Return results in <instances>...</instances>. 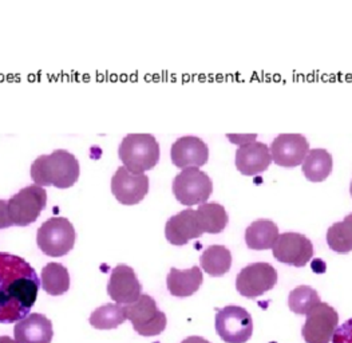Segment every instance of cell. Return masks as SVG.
Segmentation results:
<instances>
[{"mask_svg": "<svg viewBox=\"0 0 352 343\" xmlns=\"http://www.w3.org/2000/svg\"><path fill=\"white\" fill-rule=\"evenodd\" d=\"M41 289V279L23 258L0 252V323L30 315Z\"/></svg>", "mask_w": 352, "mask_h": 343, "instance_id": "cell-1", "label": "cell"}, {"mask_svg": "<svg viewBox=\"0 0 352 343\" xmlns=\"http://www.w3.org/2000/svg\"><path fill=\"white\" fill-rule=\"evenodd\" d=\"M30 173L36 185L66 189L78 181L80 168L73 153L56 149L51 154L39 156L32 163Z\"/></svg>", "mask_w": 352, "mask_h": 343, "instance_id": "cell-2", "label": "cell"}, {"mask_svg": "<svg viewBox=\"0 0 352 343\" xmlns=\"http://www.w3.org/2000/svg\"><path fill=\"white\" fill-rule=\"evenodd\" d=\"M118 154L129 171L144 173L158 164L160 145L153 134L131 133L122 140Z\"/></svg>", "mask_w": 352, "mask_h": 343, "instance_id": "cell-3", "label": "cell"}, {"mask_svg": "<svg viewBox=\"0 0 352 343\" xmlns=\"http://www.w3.org/2000/svg\"><path fill=\"white\" fill-rule=\"evenodd\" d=\"M76 238L74 225L69 219L51 218L39 227L36 243L45 255L60 258L74 248Z\"/></svg>", "mask_w": 352, "mask_h": 343, "instance_id": "cell-4", "label": "cell"}, {"mask_svg": "<svg viewBox=\"0 0 352 343\" xmlns=\"http://www.w3.org/2000/svg\"><path fill=\"white\" fill-rule=\"evenodd\" d=\"M172 188L177 201L192 207L206 202L213 192V183L200 168H186L175 177Z\"/></svg>", "mask_w": 352, "mask_h": 343, "instance_id": "cell-5", "label": "cell"}, {"mask_svg": "<svg viewBox=\"0 0 352 343\" xmlns=\"http://www.w3.org/2000/svg\"><path fill=\"white\" fill-rule=\"evenodd\" d=\"M7 202L14 225L27 227L38 220L41 212L46 208L47 192L43 187L32 184L21 189Z\"/></svg>", "mask_w": 352, "mask_h": 343, "instance_id": "cell-6", "label": "cell"}, {"mask_svg": "<svg viewBox=\"0 0 352 343\" xmlns=\"http://www.w3.org/2000/svg\"><path fill=\"white\" fill-rule=\"evenodd\" d=\"M125 313L135 333L142 337L160 335L166 329V315L149 295H141L134 303L127 304Z\"/></svg>", "mask_w": 352, "mask_h": 343, "instance_id": "cell-7", "label": "cell"}, {"mask_svg": "<svg viewBox=\"0 0 352 343\" xmlns=\"http://www.w3.org/2000/svg\"><path fill=\"white\" fill-rule=\"evenodd\" d=\"M214 327L226 343H245L251 340L253 320L251 314L239 306H227L217 310Z\"/></svg>", "mask_w": 352, "mask_h": 343, "instance_id": "cell-8", "label": "cell"}, {"mask_svg": "<svg viewBox=\"0 0 352 343\" xmlns=\"http://www.w3.org/2000/svg\"><path fill=\"white\" fill-rule=\"evenodd\" d=\"M277 283V272L270 263H253L240 271L236 278L239 294L254 299L272 290Z\"/></svg>", "mask_w": 352, "mask_h": 343, "instance_id": "cell-9", "label": "cell"}, {"mask_svg": "<svg viewBox=\"0 0 352 343\" xmlns=\"http://www.w3.org/2000/svg\"><path fill=\"white\" fill-rule=\"evenodd\" d=\"M339 315L327 303L316 304L308 314L302 329V338L307 343H329L336 329Z\"/></svg>", "mask_w": 352, "mask_h": 343, "instance_id": "cell-10", "label": "cell"}, {"mask_svg": "<svg viewBox=\"0 0 352 343\" xmlns=\"http://www.w3.org/2000/svg\"><path fill=\"white\" fill-rule=\"evenodd\" d=\"M272 252L277 262L300 269L312 259L314 245L302 233L285 232L278 235L275 245L272 247Z\"/></svg>", "mask_w": 352, "mask_h": 343, "instance_id": "cell-11", "label": "cell"}, {"mask_svg": "<svg viewBox=\"0 0 352 343\" xmlns=\"http://www.w3.org/2000/svg\"><path fill=\"white\" fill-rule=\"evenodd\" d=\"M111 192L121 204L135 205L149 192V177L145 173H134L120 167L111 178Z\"/></svg>", "mask_w": 352, "mask_h": 343, "instance_id": "cell-12", "label": "cell"}, {"mask_svg": "<svg viewBox=\"0 0 352 343\" xmlns=\"http://www.w3.org/2000/svg\"><path fill=\"white\" fill-rule=\"evenodd\" d=\"M308 152L309 144L307 138L299 133L278 134L271 145L272 160L283 168L299 167Z\"/></svg>", "mask_w": 352, "mask_h": 343, "instance_id": "cell-13", "label": "cell"}, {"mask_svg": "<svg viewBox=\"0 0 352 343\" xmlns=\"http://www.w3.org/2000/svg\"><path fill=\"white\" fill-rule=\"evenodd\" d=\"M170 157L177 168H200L209 160V147L200 137L184 136L172 145Z\"/></svg>", "mask_w": 352, "mask_h": 343, "instance_id": "cell-14", "label": "cell"}, {"mask_svg": "<svg viewBox=\"0 0 352 343\" xmlns=\"http://www.w3.org/2000/svg\"><path fill=\"white\" fill-rule=\"evenodd\" d=\"M142 291V286L137 279L134 270L126 264H118L111 271L107 284V294L118 304L134 303Z\"/></svg>", "mask_w": 352, "mask_h": 343, "instance_id": "cell-15", "label": "cell"}, {"mask_svg": "<svg viewBox=\"0 0 352 343\" xmlns=\"http://www.w3.org/2000/svg\"><path fill=\"white\" fill-rule=\"evenodd\" d=\"M200 221L195 209H185L166 221L165 236L170 245L181 247L202 236Z\"/></svg>", "mask_w": 352, "mask_h": 343, "instance_id": "cell-16", "label": "cell"}, {"mask_svg": "<svg viewBox=\"0 0 352 343\" xmlns=\"http://www.w3.org/2000/svg\"><path fill=\"white\" fill-rule=\"evenodd\" d=\"M272 163V154L267 144L253 141L240 145L236 152L234 164L236 168L244 176H254L270 168Z\"/></svg>", "mask_w": 352, "mask_h": 343, "instance_id": "cell-17", "label": "cell"}, {"mask_svg": "<svg viewBox=\"0 0 352 343\" xmlns=\"http://www.w3.org/2000/svg\"><path fill=\"white\" fill-rule=\"evenodd\" d=\"M16 343H51L54 337L50 319L42 314H30L14 327Z\"/></svg>", "mask_w": 352, "mask_h": 343, "instance_id": "cell-18", "label": "cell"}, {"mask_svg": "<svg viewBox=\"0 0 352 343\" xmlns=\"http://www.w3.org/2000/svg\"><path fill=\"white\" fill-rule=\"evenodd\" d=\"M202 280V272L199 267H192L189 270L172 269L166 278V286L173 296L188 298L200 290Z\"/></svg>", "mask_w": 352, "mask_h": 343, "instance_id": "cell-19", "label": "cell"}, {"mask_svg": "<svg viewBox=\"0 0 352 343\" xmlns=\"http://www.w3.org/2000/svg\"><path fill=\"white\" fill-rule=\"evenodd\" d=\"M278 238L276 224L268 219L253 221L245 229V243L254 251H264L272 248Z\"/></svg>", "mask_w": 352, "mask_h": 343, "instance_id": "cell-20", "label": "cell"}, {"mask_svg": "<svg viewBox=\"0 0 352 343\" xmlns=\"http://www.w3.org/2000/svg\"><path fill=\"white\" fill-rule=\"evenodd\" d=\"M333 160L326 149H312L302 161V173L312 183H322L332 172Z\"/></svg>", "mask_w": 352, "mask_h": 343, "instance_id": "cell-21", "label": "cell"}, {"mask_svg": "<svg viewBox=\"0 0 352 343\" xmlns=\"http://www.w3.org/2000/svg\"><path fill=\"white\" fill-rule=\"evenodd\" d=\"M201 269L208 275L219 278L226 275L232 267V253L224 245H210L202 252Z\"/></svg>", "mask_w": 352, "mask_h": 343, "instance_id": "cell-22", "label": "cell"}, {"mask_svg": "<svg viewBox=\"0 0 352 343\" xmlns=\"http://www.w3.org/2000/svg\"><path fill=\"white\" fill-rule=\"evenodd\" d=\"M204 233H220L228 225L227 209L219 202H204L196 209Z\"/></svg>", "mask_w": 352, "mask_h": 343, "instance_id": "cell-23", "label": "cell"}, {"mask_svg": "<svg viewBox=\"0 0 352 343\" xmlns=\"http://www.w3.org/2000/svg\"><path fill=\"white\" fill-rule=\"evenodd\" d=\"M42 289L52 296H59L70 289V273L60 263H49L42 270Z\"/></svg>", "mask_w": 352, "mask_h": 343, "instance_id": "cell-24", "label": "cell"}, {"mask_svg": "<svg viewBox=\"0 0 352 343\" xmlns=\"http://www.w3.org/2000/svg\"><path fill=\"white\" fill-rule=\"evenodd\" d=\"M125 307L118 303H107L93 311L90 324L97 330H113L125 323Z\"/></svg>", "mask_w": 352, "mask_h": 343, "instance_id": "cell-25", "label": "cell"}, {"mask_svg": "<svg viewBox=\"0 0 352 343\" xmlns=\"http://www.w3.org/2000/svg\"><path fill=\"white\" fill-rule=\"evenodd\" d=\"M327 245L338 253H349L352 251V214L344 220L335 222L327 231Z\"/></svg>", "mask_w": 352, "mask_h": 343, "instance_id": "cell-26", "label": "cell"}, {"mask_svg": "<svg viewBox=\"0 0 352 343\" xmlns=\"http://www.w3.org/2000/svg\"><path fill=\"white\" fill-rule=\"evenodd\" d=\"M319 303L320 298L318 291L309 286H299L288 296V307L298 315H307Z\"/></svg>", "mask_w": 352, "mask_h": 343, "instance_id": "cell-27", "label": "cell"}, {"mask_svg": "<svg viewBox=\"0 0 352 343\" xmlns=\"http://www.w3.org/2000/svg\"><path fill=\"white\" fill-rule=\"evenodd\" d=\"M332 343H352V318L339 326L331 340Z\"/></svg>", "mask_w": 352, "mask_h": 343, "instance_id": "cell-28", "label": "cell"}, {"mask_svg": "<svg viewBox=\"0 0 352 343\" xmlns=\"http://www.w3.org/2000/svg\"><path fill=\"white\" fill-rule=\"evenodd\" d=\"M14 222L11 220L10 212H8V202L4 200H0V229L12 227Z\"/></svg>", "mask_w": 352, "mask_h": 343, "instance_id": "cell-29", "label": "cell"}, {"mask_svg": "<svg viewBox=\"0 0 352 343\" xmlns=\"http://www.w3.org/2000/svg\"><path fill=\"white\" fill-rule=\"evenodd\" d=\"M228 138L230 143L236 144V145H244V144H250L256 141L257 134L252 133V134H227Z\"/></svg>", "mask_w": 352, "mask_h": 343, "instance_id": "cell-30", "label": "cell"}, {"mask_svg": "<svg viewBox=\"0 0 352 343\" xmlns=\"http://www.w3.org/2000/svg\"><path fill=\"white\" fill-rule=\"evenodd\" d=\"M181 343H210L209 341H206L205 338L202 337H189L186 340H184Z\"/></svg>", "mask_w": 352, "mask_h": 343, "instance_id": "cell-31", "label": "cell"}, {"mask_svg": "<svg viewBox=\"0 0 352 343\" xmlns=\"http://www.w3.org/2000/svg\"><path fill=\"white\" fill-rule=\"evenodd\" d=\"M0 343H16L12 338H10V337H6V335H3V337H0Z\"/></svg>", "mask_w": 352, "mask_h": 343, "instance_id": "cell-32", "label": "cell"}, {"mask_svg": "<svg viewBox=\"0 0 352 343\" xmlns=\"http://www.w3.org/2000/svg\"><path fill=\"white\" fill-rule=\"evenodd\" d=\"M350 192H351V196H352V181H351V187H350Z\"/></svg>", "mask_w": 352, "mask_h": 343, "instance_id": "cell-33", "label": "cell"}]
</instances>
